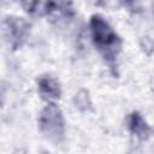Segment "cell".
<instances>
[{
	"label": "cell",
	"instance_id": "6da1fadb",
	"mask_svg": "<svg viewBox=\"0 0 154 154\" xmlns=\"http://www.w3.org/2000/svg\"><path fill=\"white\" fill-rule=\"evenodd\" d=\"M89 25H90L91 40L95 47L113 69L116 66V61L122 48L120 37L108 24V22L100 14L91 16Z\"/></svg>",
	"mask_w": 154,
	"mask_h": 154
},
{
	"label": "cell",
	"instance_id": "7a4b0ae2",
	"mask_svg": "<svg viewBox=\"0 0 154 154\" xmlns=\"http://www.w3.org/2000/svg\"><path fill=\"white\" fill-rule=\"evenodd\" d=\"M38 128L49 140L59 142L65 135V123L60 108L51 102L48 103L38 116Z\"/></svg>",
	"mask_w": 154,
	"mask_h": 154
},
{
	"label": "cell",
	"instance_id": "3957f363",
	"mask_svg": "<svg viewBox=\"0 0 154 154\" xmlns=\"http://www.w3.org/2000/svg\"><path fill=\"white\" fill-rule=\"evenodd\" d=\"M23 6L26 8L28 12L34 13V14H38V16H53V17H65L69 18L73 14V8L71 2H41V1H29V2H24Z\"/></svg>",
	"mask_w": 154,
	"mask_h": 154
},
{
	"label": "cell",
	"instance_id": "277c9868",
	"mask_svg": "<svg viewBox=\"0 0 154 154\" xmlns=\"http://www.w3.org/2000/svg\"><path fill=\"white\" fill-rule=\"evenodd\" d=\"M29 25L22 18H6L4 22V32L6 40L13 49L20 47L26 38Z\"/></svg>",
	"mask_w": 154,
	"mask_h": 154
},
{
	"label": "cell",
	"instance_id": "5b68a950",
	"mask_svg": "<svg viewBox=\"0 0 154 154\" xmlns=\"http://www.w3.org/2000/svg\"><path fill=\"white\" fill-rule=\"evenodd\" d=\"M37 85H38L40 94L42 95L43 99L51 101V100H55L60 97V94H61L60 84L54 77L42 76L38 78Z\"/></svg>",
	"mask_w": 154,
	"mask_h": 154
},
{
	"label": "cell",
	"instance_id": "8992f818",
	"mask_svg": "<svg viewBox=\"0 0 154 154\" xmlns=\"http://www.w3.org/2000/svg\"><path fill=\"white\" fill-rule=\"evenodd\" d=\"M128 128L131 131V134H134L140 140H146L152 132V129L149 128V125L146 123L142 116L137 112H134L129 116Z\"/></svg>",
	"mask_w": 154,
	"mask_h": 154
},
{
	"label": "cell",
	"instance_id": "52a82bcc",
	"mask_svg": "<svg viewBox=\"0 0 154 154\" xmlns=\"http://www.w3.org/2000/svg\"><path fill=\"white\" fill-rule=\"evenodd\" d=\"M76 105H77V107L81 108V109H87V107L90 105L89 97H88V94H87L85 90H83V99H82L81 91L76 95Z\"/></svg>",
	"mask_w": 154,
	"mask_h": 154
},
{
	"label": "cell",
	"instance_id": "ba28073f",
	"mask_svg": "<svg viewBox=\"0 0 154 154\" xmlns=\"http://www.w3.org/2000/svg\"><path fill=\"white\" fill-rule=\"evenodd\" d=\"M41 154H49V153H47V152H42Z\"/></svg>",
	"mask_w": 154,
	"mask_h": 154
}]
</instances>
